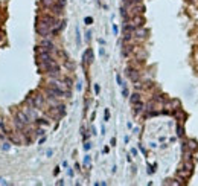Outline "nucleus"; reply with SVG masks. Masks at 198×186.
<instances>
[{
    "label": "nucleus",
    "instance_id": "nucleus-3",
    "mask_svg": "<svg viewBox=\"0 0 198 186\" xmlns=\"http://www.w3.org/2000/svg\"><path fill=\"white\" fill-rule=\"evenodd\" d=\"M38 58H40V61H41V63H47V61H52V60H53L52 55H50V52H49V50H44V49H41V50H40Z\"/></svg>",
    "mask_w": 198,
    "mask_h": 186
},
{
    "label": "nucleus",
    "instance_id": "nucleus-4",
    "mask_svg": "<svg viewBox=\"0 0 198 186\" xmlns=\"http://www.w3.org/2000/svg\"><path fill=\"white\" fill-rule=\"evenodd\" d=\"M15 119H18L20 122H23V124H26V125H28L29 122H31V119L28 118V114H26L24 111H21V110L15 111Z\"/></svg>",
    "mask_w": 198,
    "mask_h": 186
},
{
    "label": "nucleus",
    "instance_id": "nucleus-17",
    "mask_svg": "<svg viewBox=\"0 0 198 186\" xmlns=\"http://www.w3.org/2000/svg\"><path fill=\"white\" fill-rule=\"evenodd\" d=\"M37 122H38L40 125H47V124H49V122H47L46 119H37Z\"/></svg>",
    "mask_w": 198,
    "mask_h": 186
},
{
    "label": "nucleus",
    "instance_id": "nucleus-29",
    "mask_svg": "<svg viewBox=\"0 0 198 186\" xmlns=\"http://www.w3.org/2000/svg\"><path fill=\"white\" fill-rule=\"evenodd\" d=\"M122 93H124V96H128V90L124 87V90H122Z\"/></svg>",
    "mask_w": 198,
    "mask_h": 186
},
{
    "label": "nucleus",
    "instance_id": "nucleus-28",
    "mask_svg": "<svg viewBox=\"0 0 198 186\" xmlns=\"http://www.w3.org/2000/svg\"><path fill=\"white\" fill-rule=\"evenodd\" d=\"M99 54H101V57L105 55V49H104V47H101V49H99Z\"/></svg>",
    "mask_w": 198,
    "mask_h": 186
},
{
    "label": "nucleus",
    "instance_id": "nucleus-11",
    "mask_svg": "<svg viewBox=\"0 0 198 186\" xmlns=\"http://www.w3.org/2000/svg\"><path fill=\"white\" fill-rule=\"evenodd\" d=\"M191 174H192V171H191V169H186V168H183V169H180V171H178V175H180V177H183V179H188Z\"/></svg>",
    "mask_w": 198,
    "mask_h": 186
},
{
    "label": "nucleus",
    "instance_id": "nucleus-5",
    "mask_svg": "<svg viewBox=\"0 0 198 186\" xmlns=\"http://www.w3.org/2000/svg\"><path fill=\"white\" fill-rule=\"evenodd\" d=\"M92 61H93V52L92 49H87L82 54V63L84 64H92Z\"/></svg>",
    "mask_w": 198,
    "mask_h": 186
},
{
    "label": "nucleus",
    "instance_id": "nucleus-26",
    "mask_svg": "<svg viewBox=\"0 0 198 186\" xmlns=\"http://www.w3.org/2000/svg\"><path fill=\"white\" fill-rule=\"evenodd\" d=\"M37 134H38V136H43V134H44V130H43V128H38V130H37Z\"/></svg>",
    "mask_w": 198,
    "mask_h": 186
},
{
    "label": "nucleus",
    "instance_id": "nucleus-9",
    "mask_svg": "<svg viewBox=\"0 0 198 186\" xmlns=\"http://www.w3.org/2000/svg\"><path fill=\"white\" fill-rule=\"evenodd\" d=\"M128 76H130V79L131 81H134V82H137V79H139V72H136V70H133V69H128Z\"/></svg>",
    "mask_w": 198,
    "mask_h": 186
},
{
    "label": "nucleus",
    "instance_id": "nucleus-25",
    "mask_svg": "<svg viewBox=\"0 0 198 186\" xmlns=\"http://www.w3.org/2000/svg\"><path fill=\"white\" fill-rule=\"evenodd\" d=\"M85 40H87V41H90V40H92V32H90V31H88L87 34H85Z\"/></svg>",
    "mask_w": 198,
    "mask_h": 186
},
{
    "label": "nucleus",
    "instance_id": "nucleus-1",
    "mask_svg": "<svg viewBox=\"0 0 198 186\" xmlns=\"http://www.w3.org/2000/svg\"><path fill=\"white\" fill-rule=\"evenodd\" d=\"M37 32H38V35H41L43 38H46V37L50 35V26H47L46 23H43L40 20V22L37 23Z\"/></svg>",
    "mask_w": 198,
    "mask_h": 186
},
{
    "label": "nucleus",
    "instance_id": "nucleus-19",
    "mask_svg": "<svg viewBox=\"0 0 198 186\" xmlns=\"http://www.w3.org/2000/svg\"><path fill=\"white\" fill-rule=\"evenodd\" d=\"M84 165H85V166H88V165H90V156H85L84 157Z\"/></svg>",
    "mask_w": 198,
    "mask_h": 186
},
{
    "label": "nucleus",
    "instance_id": "nucleus-30",
    "mask_svg": "<svg viewBox=\"0 0 198 186\" xmlns=\"http://www.w3.org/2000/svg\"><path fill=\"white\" fill-rule=\"evenodd\" d=\"M113 32H114V35L117 34V26L116 25H113Z\"/></svg>",
    "mask_w": 198,
    "mask_h": 186
},
{
    "label": "nucleus",
    "instance_id": "nucleus-31",
    "mask_svg": "<svg viewBox=\"0 0 198 186\" xmlns=\"http://www.w3.org/2000/svg\"><path fill=\"white\" fill-rule=\"evenodd\" d=\"M110 143H111V145H113V146L116 145V139H114V137H113V139H111V140H110Z\"/></svg>",
    "mask_w": 198,
    "mask_h": 186
},
{
    "label": "nucleus",
    "instance_id": "nucleus-18",
    "mask_svg": "<svg viewBox=\"0 0 198 186\" xmlns=\"http://www.w3.org/2000/svg\"><path fill=\"white\" fill-rule=\"evenodd\" d=\"M189 148H191V150H197L198 146H197V143H195V142H192V140H191V142H189Z\"/></svg>",
    "mask_w": 198,
    "mask_h": 186
},
{
    "label": "nucleus",
    "instance_id": "nucleus-15",
    "mask_svg": "<svg viewBox=\"0 0 198 186\" xmlns=\"http://www.w3.org/2000/svg\"><path fill=\"white\" fill-rule=\"evenodd\" d=\"M136 105V107H134V113L137 114V113H140V111H142V108H143V105L140 104V102H137V104H134Z\"/></svg>",
    "mask_w": 198,
    "mask_h": 186
},
{
    "label": "nucleus",
    "instance_id": "nucleus-22",
    "mask_svg": "<svg viewBox=\"0 0 198 186\" xmlns=\"http://www.w3.org/2000/svg\"><path fill=\"white\" fill-rule=\"evenodd\" d=\"M90 148H92V143H90V142H85V145H84V150H85V151H88Z\"/></svg>",
    "mask_w": 198,
    "mask_h": 186
},
{
    "label": "nucleus",
    "instance_id": "nucleus-27",
    "mask_svg": "<svg viewBox=\"0 0 198 186\" xmlns=\"http://www.w3.org/2000/svg\"><path fill=\"white\" fill-rule=\"evenodd\" d=\"M99 90H101V87L98 86V84H95V93H96V95L99 93Z\"/></svg>",
    "mask_w": 198,
    "mask_h": 186
},
{
    "label": "nucleus",
    "instance_id": "nucleus-14",
    "mask_svg": "<svg viewBox=\"0 0 198 186\" xmlns=\"http://www.w3.org/2000/svg\"><path fill=\"white\" fill-rule=\"evenodd\" d=\"M2 150L3 151H9L11 150V143L9 142H2Z\"/></svg>",
    "mask_w": 198,
    "mask_h": 186
},
{
    "label": "nucleus",
    "instance_id": "nucleus-21",
    "mask_svg": "<svg viewBox=\"0 0 198 186\" xmlns=\"http://www.w3.org/2000/svg\"><path fill=\"white\" fill-rule=\"evenodd\" d=\"M177 133H178V136H183V134H184V133H183V127L178 125V127H177Z\"/></svg>",
    "mask_w": 198,
    "mask_h": 186
},
{
    "label": "nucleus",
    "instance_id": "nucleus-13",
    "mask_svg": "<svg viewBox=\"0 0 198 186\" xmlns=\"http://www.w3.org/2000/svg\"><path fill=\"white\" fill-rule=\"evenodd\" d=\"M41 3L44 8H52L55 5V0H41Z\"/></svg>",
    "mask_w": 198,
    "mask_h": 186
},
{
    "label": "nucleus",
    "instance_id": "nucleus-8",
    "mask_svg": "<svg viewBox=\"0 0 198 186\" xmlns=\"http://www.w3.org/2000/svg\"><path fill=\"white\" fill-rule=\"evenodd\" d=\"M41 49L52 52L53 49H55V46H53V43H52L50 40H43V41H41Z\"/></svg>",
    "mask_w": 198,
    "mask_h": 186
},
{
    "label": "nucleus",
    "instance_id": "nucleus-12",
    "mask_svg": "<svg viewBox=\"0 0 198 186\" xmlns=\"http://www.w3.org/2000/svg\"><path fill=\"white\" fill-rule=\"evenodd\" d=\"M130 101H131L133 105L137 104V102H140V95H139V93H133L131 96H130Z\"/></svg>",
    "mask_w": 198,
    "mask_h": 186
},
{
    "label": "nucleus",
    "instance_id": "nucleus-32",
    "mask_svg": "<svg viewBox=\"0 0 198 186\" xmlns=\"http://www.w3.org/2000/svg\"><path fill=\"white\" fill-rule=\"evenodd\" d=\"M0 41H2V31H0Z\"/></svg>",
    "mask_w": 198,
    "mask_h": 186
},
{
    "label": "nucleus",
    "instance_id": "nucleus-7",
    "mask_svg": "<svg viewBox=\"0 0 198 186\" xmlns=\"http://www.w3.org/2000/svg\"><path fill=\"white\" fill-rule=\"evenodd\" d=\"M32 101H34V107L35 108H41L43 104H44V99H43L41 95H35V96H32Z\"/></svg>",
    "mask_w": 198,
    "mask_h": 186
},
{
    "label": "nucleus",
    "instance_id": "nucleus-2",
    "mask_svg": "<svg viewBox=\"0 0 198 186\" xmlns=\"http://www.w3.org/2000/svg\"><path fill=\"white\" fill-rule=\"evenodd\" d=\"M143 23H145V18H143L142 15H133V18L130 20V23H128V25H130L131 28L136 29V28H142Z\"/></svg>",
    "mask_w": 198,
    "mask_h": 186
},
{
    "label": "nucleus",
    "instance_id": "nucleus-10",
    "mask_svg": "<svg viewBox=\"0 0 198 186\" xmlns=\"http://www.w3.org/2000/svg\"><path fill=\"white\" fill-rule=\"evenodd\" d=\"M134 34H136V37H139V38H145L146 31L142 29V28H136V29H134Z\"/></svg>",
    "mask_w": 198,
    "mask_h": 186
},
{
    "label": "nucleus",
    "instance_id": "nucleus-23",
    "mask_svg": "<svg viewBox=\"0 0 198 186\" xmlns=\"http://www.w3.org/2000/svg\"><path fill=\"white\" fill-rule=\"evenodd\" d=\"M104 119H105V121H108V119H110V111H108V108H107V110H105V114H104Z\"/></svg>",
    "mask_w": 198,
    "mask_h": 186
},
{
    "label": "nucleus",
    "instance_id": "nucleus-24",
    "mask_svg": "<svg viewBox=\"0 0 198 186\" xmlns=\"http://www.w3.org/2000/svg\"><path fill=\"white\" fill-rule=\"evenodd\" d=\"M116 81H117V84H119V86H124V84H122V78H120V75H116Z\"/></svg>",
    "mask_w": 198,
    "mask_h": 186
},
{
    "label": "nucleus",
    "instance_id": "nucleus-20",
    "mask_svg": "<svg viewBox=\"0 0 198 186\" xmlns=\"http://www.w3.org/2000/svg\"><path fill=\"white\" fill-rule=\"evenodd\" d=\"M84 22H85V25H92V23H93V18H92V17H85Z\"/></svg>",
    "mask_w": 198,
    "mask_h": 186
},
{
    "label": "nucleus",
    "instance_id": "nucleus-16",
    "mask_svg": "<svg viewBox=\"0 0 198 186\" xmlns=\"http://www.w3.org/2000/svg\"><path fill=\"white\" fill-rule=\"evenodd\" d=\"M55 3L58 5V6H61L63 9H64V6H66V0H56Z\"/></svg>",
    "mask_w": 198,
    "mask_h": 186
},
{
    "label": "nucleus",
    "instance_id": "nucleus-6",
    "mask_svg": "<svg viewBox=\"0 0 198 186\" xmlns=\"http://www.w3.org/2000/svg\"><path fill=\"white\" fill-rule=\"evenodd\" d=\"M40 20H41L43 23H46L47 26H50V28L56 23V18L53 17V15H41V18H40Z\"/></svg>",
    "mask_w": 198,
    "mask_h": 186
}]
</instances>
